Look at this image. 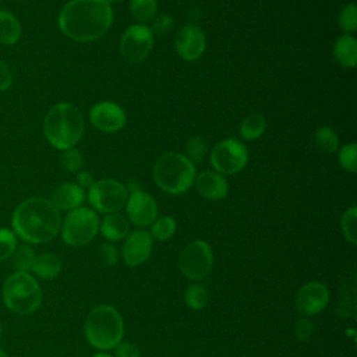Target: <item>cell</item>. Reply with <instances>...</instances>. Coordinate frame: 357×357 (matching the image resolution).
Wrapping results in <instances>:
<instances>
[{"mask_svg":"<svg viewBox=\"0 0 357 357\" xmlns=\"http://www.w3.org/2000/svg\"><path fill=\"white\" fill-rule=\"evenodd\" d=\"M113 24V8L105 0H70L59 14L60 31L73 40L100 39Z\"/></svg>","mask_w":357,"mask_h":357,"instance_id":"1","label":"cell"},{"mask_svg":"<svg viewBox=\"0 0 357 357\" xmlns=\"http://www.w3.org/2000/svg\"><path fill=\"white\" fill-rule=\"evenodd\" d=\"M11 225L14 233L31 244L53 240L60 227V211L46 198L32 197L22 201L14 211Z\"/></svg>","mask_w":357,"mask_h":357,"instance_id":"2","label":"cell"},{"mask_svg":"<svg viewBox=\"0 0 357 357\" xmlns=\"http://www.w3.org/2000/svg\"><path fill=\"white\" fill-rule=\"evenodd\" d=\"M85 123L78 107L70 102L54 105L43 121L46 139L54 148L63 151L74 148L84 134Z\"/></svg>","mask_w":357,"mask_h":357,"instance_id":"3","label":"cell"},{"mask_svg":"<svg viewBox=\"0 0 357 357\" xmlns=\"http://www.w3.org/2000/svg\"><path fill=\"white\" fill-rule=\"evenodd\" d=\"M84 332L91 346L99 350H110L123 340L124 322L114 307L102 304L92 308L86 315Z\"/></svg>","mask_w":357,"mask_h":357,"instance_id":"4","label":"cell"},{"mask_svg":"<svg viewBox=\"0 0 357 357\" xmlns=\"http://www.w3.org/2000/svg\"><path fill=\"white\" fill-rule=\"evenodd\" d=\"M195 165L183 153L166 152L153 165L152 177L156 185L167 194H183L194 184Z\"/></svg>","mask_w":357,"mask_h":357,"instance_id":"5","label":"cell"},{"mask_svg":"<svg viewBox=\"0 0 357 357\" xmlns=\"http://www.w3.org/2000/svg\"><path fill=\"white\" fill-rule=\"evenodd\" d=\"M3 301L4 305L15 314H32L42 303L40 286L31 273L14 272L3 284Z\"/></svg>","mask_w":357,"mask_h":357,"instance_id":"6","label":"cell"},{"mask_svg":"<svg viewBox=\"0 0 357 357\" xmlns=\"http://www.w3.org/2000/svg\"><path fill=\"white\" fill-rule=\"evenodd\" d=\"M99 216L88 206H78L68 212L61 225L63 241L73 247L79 248L91 243L99 231Z\"/></svg>","mask_w":357,"mask_h":357,"instance_id":"7","label":"cell"},{"mask_svg":"<svg viewBox=\"0 0 357 357\" xmlns=\"http://www.w3.org/2000/svg\"><path fill=\"white\" fill-rule=\"evenodd\" d=\"M128 198L127 185L113 178L93 181L88 188V202L95 212L113 213L126 206Z\"/></svg>","mask_w":357,"mask_h":357,"instance_id":"8","label":"cell"},{"mask_svg":"<svg viewBox=\"0 0 357 357\" xmlns=\"http://www.w3.org/2000/svg\"><path fill=\"white\" fill-rule=\"evenodd\" d=\"M212 248L205 240H194L188 243L178 257V269L190 280H201L206 278L212 269Z\"/></svg>","mask_w":357,"mask_h":357,"instance_id":"9","label":"cell"},{"mask_svg":"<svg viewBox=\"0 0 357 357\" xmlns=\"http://www.w3.org/2000/svg\"><path fill=\"white\" fill-rule=\"evenodd\" d=\"M211 166L220 174H237L248 162V151L245 145L237 139L227 138L218 142L209 156Z\"/></svg>","mask_w":357,"mask_h":357,"instance_id":"10","label":"cell"},{"mask_svg":"<svg viewBox=\"0 0 357 357\" xmlns=\"http://www.w3.org/2000/svg\"><path fill=\"white\" fill-rule=\"evenodd\" d=\"M153 33L149 26L144 24L130 25L121 35L120 39V54L131 64L141 63L145 60L153 47Z\"/></svg>","mask_w":357,"mask_h":357,"instance_id":"11","label":"cell"},{"mask_svg":"<svg viewBox=\"0 0 357 357\" xmlns=\"http://www.w3.org/2000/svg\"><path fill=\"white\" fill-rule=\"evenodd\" d=\"M127 216L138 227H148L158 216V205L153 197L141 188L128 191L126 202Z\"/></svg>","mask_w":357,"mask_h":357,"instance_id":"12","label":"cell"},{"mask_svg":"<svg viewBox=\"0 0 357 357\" xmlns=\"http://www.w3.org/2000/svg\"><path fill=\"white\" fill-rule=\"evenodd\" d=\"M174 47L177 54L185 61L198 60L206 47V36L197 24L183 25L174 38Z\"/></svg>","mask_w":357,"mask_h":357,"instance_id":"13","label":"cell"},{"mask_svg":"<svg viewBox=\"0 0 357 357\" xmlns=\"http://www.w3.org/2000/svg\"><path fill=\"white\" fill-rule=\"evenodd\" d=\"M92 126L102 132H117L127 123L126 112L120 105L110 100H102L92 106L89 112Z\"/></svg>","mask_w":357,"mask_h":357,"instance_id":"14","label":"cell"},{"mask_svg":"<svg viewBox=\"0 0 357 357\" xmlns=\"http://www.w3.org/2000/svg\"><path fill=\"white\" fill-rule=\"evenodd\" d=\"M152 248L153 238L149 231L145 229L130 231L123 244V259L131 268L139 266L151 257Z\"/></svg>","mask_w":357,"mask_h":357,"instance_id":"15","label":"cell"},{"mask_svg":"<svg viewBox=\"0 0 357 357\" xmlns=\"http://www.w3.org/2000/svg\"><path fill=\"white\" fill-rule=\"evenodd\" d=\"M329 301V290L321 282L303 284L296 294V307L305 317L319 314Z\"/></svg>","mask_w":357,"mask_h":357,"instance_id":"16","label":"cell"},{"mask_svg":"<svg viewBox=\"0 0 357 357\" xmlns=\"http://www.w3.org/2000/svg\"><path fill=\"white\" fill-rule=\"evenodd\" d=\"M194 185L198 194L209 201L223 199L229 192V184L226 177L215 170H204L197 174Z\"/></svg>","mask_w":357,"mask_h":357,"instance_id":"17","label":"cell"},{"mask_svg":"<svg viewBox=\"0 0 357 357\" xmlns=\"http://www.w3.org/2000/svg\"><path fill=\"white\" fill-rule=\"evenodd\" d=\"M85 199V191L77 183H63L57 185L50 194V202L59 211H73L82 205Z\"/></svg>","mask_w":357,"mask_h":357,"instance_id":"18","label":"cell"},{"mask_svg":"<svg viewBox=\"0 0 357 357\" xmlns=\"http://www.w3.org/2000/svg\"><path fill=\"white\" fill-rule=\"evenodd\" d=\"M333 57L336 63L344 68L357 66V40L350 33L340 35L333 43Z\"/></svg>","mask_w":357,"mask_h":357,"instance_id":"19","label":"cell"},{"mask_svg":"<svg viewBox=\"0 0 357 357\" xmlns=\"http://www.w3.org/2000/svg\"><path fill=\"white\" fill-rule=\"evenodd\" d=\"M99 230L106 240L120 241L126 238V236L130 233V223L124 215L119 212H113V213H107L102 219L99 225Z\"/></svg>","mask_w":357,"mask_h":357,"instance_id":"20","label":"cell"},{"mask_svg":"<svg viewBox=\"0 0 357 357\" xmlns=\"http://www.w3.org/2000/svg\"><path fill=\"white\" fill-rule=\"evenodd\" d=\"M336 312L343 318H353V319L357 315V296H356L354 275L349 280H346L339 289Z\"/></svg>","mask_w":357,"mask_h":357,"instance_id":"21","label":"cell"},{"mask_svg":"<svg viewBox=\"0 0 357 357\" xmlns=\"http://www.w3.org/2000/svg\"><path fill=\"white\" fill-rule=\"evenodd\" d=\"M63 269V262L61 259L54 255V254H39L35 255L32 265H31V271L40 279L45 280H52L54 278H57L60 275Z\"/></svg>","mask_w":357,"mask_h":357,"instance_id":"22","label":"cell"},{"mask_svg":"<svg viewBox=\"0 0 357 357\" xmlns=\"http://www.w3.org/2000/svg\"><path fill=\"white\" fill-rule=\"evenodd\" d=\"M21 36V25L15 15L7 10H0V43L14 45Z\"/></svg>","mask_w":357,"mask_h":357,"instance_id":"23","label":"cell"},{"mask_svg":"<svg viewBox=\"0 0 357 357\" xmlns=\"http://www.w3.org/2000/svg\"><path fill=\"white\" fill-rule=\"evenodd\" d=\"M266 130V119L261 113L245 116L240 124V135L245 141L258 139Z\"/></svg>","mask_w":357,"mask_h":357,"instance_id":"24","label":"cell"},{"mask_svg":"<svg viewBox=\"0 0 357 357\" xmlns=\"http://www.w3.org/2000/svg\"><path fill=\"white\" fill-rule=\"evenodd\" d=\"M128 8L132 18H135L138 24L146 25V22L156 17L158 0H130Z\"/></svg>","mask_w":357,"mask_h":357,"instance_id":"25","label":"cell"},{"mask_svg":"<svg viewBox=\"0 0 357 357\" xmlns=\"http://www.w3.org/2000/svg\"><path fill=\"white\" fill-rule=\"evenodd\" d=\"M314 142L321 152L333 153L337 151L339 137L335 132V130H332L328 126H322V127L317 128V131L314 134Z\"/></svg>","mask_w":357,"mask_h":357,"instance_id":"26","label":"cell"},{"mask_svg":"<svg viewBox=\"0 0 357 357\" xmlns=\"http://www.w3.org/2000/svg\"><path fill=\"white\" fill-rule=\"evenodd\" d=\"M176 229H177V223L172 216H160V218H156L151 225L149 234L152 236L153 240L166 241L173 237V234L176 233Z\"/></svg>","mask_w":357,"mask_h":357,"instance_id":"27","label":"cell"},{"mask_svg":"<svg viewBox=\"0 0 357 357\" xmlns=\"http://www.w3.org/2000/svg\"><path fill=\"white\" fill-rule=\"evenodd\" d=\"M208 298H209L208 289L204 284L194 283L185 289L184 301H185V305L191 310H202L208 304Z\"/></svg>","mask_w":357,"mask_h":357,"instance_id":"28","label":"cell"},{"mask_svg":"<svg viewBox=\"0 0 357 357\" xmlns=\"http://www.w3.org/2000/svg\"><path fill=\"white\" fill-rule=\"evenodd\" d=\"M356 226H357V208L353 205L349 209H346L340 218V229L344 236V238L351 244H357V233H356Z\"/></svg>","mask_w":357,"mask_h":357,"instance_id":"29","label":"cell"},{"mask_svg":"<svg viewBox=\"0 0 357 357\" xmlns=\"http://www.w3.org/2000/svg\"><path fill=\"white\" fill-rule=\"evenodd\" d=\"M339 26L344 33H353L357 29V6L356 3L344 4L337 15Z\"/></svg>","mask_w":357,"mask_h":357,"instance_id":"30","label":"cell"},{"mask_svg":"<svg viewBox=\"0 0 357 357\" xmlns=\"http://www.w3.org/2000/svg\"><path fill=\"white\" fill-rule=\"evenodd\" d=\"M59 160H60V166L68 173H78L84 165V158L81 152L75 148L63 149Z\"/></svg>","mask_w":357,"mask_h":357,"instance_id":"31","label":"cell"},{"mask_svg":"<svg viewBox=\"0 0 357 357\" xmlns=\"http://www.w3.org/2000/svg\"><path fill=\"white\" fill-rule=\"evenodd\" d=\"M13 258V266L15 272H28L31 269L32 261L35 258V252L29 245H21L15 248Z\"/></svg>","mask_w":357,"mask_h":357,"instance_id":"32","label":"cell"},{"mask_svg":"<svg viewBox=\"0 0 357 357\" xmlns=\"http://www.w3.org/2000/svg\"><path fill=\"white\" fill-rule=\"evenodd\" d=\"M206 144L202 137H192L185 144V156L194 163H201L206 155Z\"/></svg>","mask_w":357,"mask_h":357,"instance_id":"33","label":"cell"},{"mask_svg":"<svg viewBox=\"0 0 357 357\" xmlns=\"http://www.w3.org/2000/svg\"><path fill=\"white\" fill-rule=\"evenodd\" d=\"M339 163L343 170L356 173L357 170V145L354 142L346 144L339 151Z\"/></svg>","mask_w":357,"mask_h":357,"instance_id":"34","label":"cell"},{"mask_svg":"<svg viewBox=\"0 0 357 357\" xmlns=\"http://www.w3.org/2000/svg\"><path fill=\"white\" fill-rule=\"evenodd\" d=\"M17 248L15 233L10 229H0V261L7 259L14 254Z\"/></svg>","mask_w":357,"mask_h":357,"instance_id":"35","label":"cell"},{"mask_svg":"<svg viewBox=\"0 0 357 357\" xmlns=\"http://www.w3.org/2000/svg\"><path fill=\"white\" fill-rule=\"evenodd\" d=\"M174 26V20L172 15L169 14H160V15H156L153 20H152V25L149 26L152 33L155 35H165Z\"/></svg>","mask_w":357,"mask_h":357,"instance_id":"36","label":"cell"},{"mask_svg":"<svg viewBox=\"0 0 357 357\" xmlns=\"http://www.w3.org/2000/svg\"><path fill=\"white\" fill-rule=\"evenodd\" d=\"M100 262L105 268H112L119 261V252L117 248L112 243H103L100 245Z\"/></svg>","mask_w":357,"mask_h":357,"instance_id":"37","label":"cell"},{"mask_svg":"<svg viewBox=\"0 0 357 357\" xmlns=\"http://www.w3.org/2000/svg\"><path fill=\"white\" fill-rule=\"evenodd\" d=\"M312 322L307 318V317H301L296 321L294 324V333H296V337L300 340V342H305L310 339L311 333H312Z\"/></svg>","mask_w":357,"mask_h":357,"instance_id":"38","label":"cell"},{"mask_svg":"<svg viewBox=\"0 0 357 357\" xmlns=\"http://www.w3.org/2000/svg\"><path fill=\"white\" fill-rule=\"evenodd\" d=\"M114 357H141L138 347L130 342H120L114 347Z\"/></svg>","mask_w":357,"mask_h":357,"instance_id":"39","label":"cell"},{"mask_svg":"<svg viewBox=\"0 0 357 357\" xmlns=\"http://www.w3.org/2000/svg\"><path fill=\"white\" fill-rule=\"evenodd\" d=\"M13 82V74L10 67L0 60V91H4L7 88H10Z\"/></svg>","mask_w":357,"mask_h":357,"instance_id":"40","label":"cell"},{"mask_svg":"<svg viewBox=\"0 0 357 357\" xmlns=\"http://www.w3.org/2000/svg\"><path fill=\"white\" fill-rule=\"evenodd\" d=\"M93 177L91 173L88 172H78L77 174V184L81 187V188H89L92 184H93Z\"/></svg>","mask_w":357,"mask_h":357,"instance_id":"41","label":"cell"},{"mask_svg":"<svg viewBox=\"0 0 357 357\" xmlns=\"http://www.w3.org/2000/svg\"><path fill=\"white\" fill-rule=\"evenodd\" d=\"M92 357H112V356L107 354V353H96V354H93Z\"/></svg>","mask_w":357,"mask_h":357,"instance_id":"42","label":"cell"},{"mask_svg":"<svg viewBox=\"0 0 357 357\" xmlns=\"http://www.w3.org/2000/svg\"><path fill=\"white\" fill-rule=\"evenodd\" d=\"M105 1H107L109 4H112V3H120V1H123V0H105Z\"/></svg>","mask_w":357,"mask_h":357,"instance_id":"43","label":"cell"},{"mask_svg":"<svg viewBox=\"0 0 357 357\" xmlns=\"http://www.w3.org/2000/svg\"><path fill=\"white\" fill-rule=\"evenodd\" d=\"M0 357H7V354L0 349Z\"/></svg>","mask_w":357,"mask_h":357,"instance_id":"44","label":"cell"},{"mask_svg":"<svg viewBox=\"0 0 357 357\" xmlns=\"http://www.w3.org/2000/svg\"><path fill=\"white\" fill-rule=\"evenodd\" d=\"M0 333H1V325H0Z\"/></svg>","mask_w":357,"mask_h":357,"instance_id":"45","label":"cell"}]
</instances>
